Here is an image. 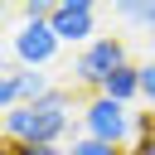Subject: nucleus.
I'll return each mask as SVG.
<instances>
[{
    "instance_id": "3",
    "label": "nucleus",
    "mask_w": 155,
    "mask_h": 155,
    "mask_svg": "<svg viewBox=\"0 0 155 155\" xmlns=\"http://www.w3.org/2000/svg\"><path fill=\"white\" fill-rule=\"evenodd\" d=\"M126 63H131V48H126V39H121V34H97L87 48H78V53H73V63H68V78H73V87L102 92V82H107L116 68H126Z\"/></svg>"
},
{
    "instance_id": "7",
    "label": "nucleus",
    "mask_w": 155,
    "mask_h": 155,
    "mask_svg": "<svg viewBox=\"0 0 155 155\" xmlns=\"http://www.w3.org/2000/svg\"><path fill=\"white\" fill-rule=\"evenodd\" d=\"M102 97H111V102H121V107H136V102H140V63L116 68V73L102 82Z\"/></svg>"
},
{
    "instance_id": "8",
    "label": "nucleus",
    "mask_w": 155,
    "mask_h": 155,
    "mask_svg": "<svg viewBox=\"0 0 155 155\" xmlns=\"http://www.w3.org/2000/svg\"><path fill=\"white\" fill-rule=\"evenodd\" d=\"M116 19L131 34H145L150 39V53H155V0H121L116 5Z\"/></svg>"
},
{
    "instance_id": "6",
    "label": "nucleus",
    "mask_w": 155,
    "mask_h": 155,
    "mask_svg": "<svg viewBox=\"0 0 155 155\" xmlns=\"http://www.w3.org/2000/svg\"><path fill=\"white\" fill-rule=\"evenodd\" d=\"M58 34L48 29V24H29V19H19V29L10 34V58L19 63V68H48L53 58H58Z\"/></svg>"
},
{
    "instance_id": "9",
    "label": "nucleus",
    "mask_w": 155,
    "mask_h": 155,
    "mask_svg": "<svg viewBox=\"0 0 155 155\" xmlns=\"http://www.w3.org/2000/svg\"><path fill=\"white\" fill-rule=\"evenodd\" d=\"M63 155H131V150H116V145H102V140L78 136V140H68V145H63Z\"/></svg>"
},
{
    "instance_id": "1",
    "label": "nucleus",
    "mask_w": 155,
    "mask_h": 155,
    "mask_svg": "<svg viewBox=\"0 0 155 155\" xmlns=\"http://www.w3.org/2000/svg\"><path fill=\"white\" fill-rule=\"evenodd\" d=\"M73 111H82V107L73 102V87L58 82L48 97L24 102V107H15V111L0 116L5 145H68V136H73V140L82 136V131L73 126Z\"/></svg>"
},
{
    "instance_id": "4",
    "label": "nucleus",
    "mask_w": 155,
    "mask_h": 155,
    "mask_svg": "<svg viewBox=\"0 0 155 155\" xmlns=\"http://www.w3.org/2000/svg\"><path fill=\"white\" fill-rule=\"evenodd\" d=\"M58 82L44 73V68H19L10 53H5V63H0V111H15V107H24V102H39V97H48Z\"/></svg>"
},
{
    "instance_id": "11",
    "label": "nucleus",
    "mask_w": 155,
    "mask_h": 155,
    "mask_svg": "<svg viewBox=\"0 0 155 155\" xmlns=\"http://www.w3.org/2000/svg\"><path fill=\"white\" fill-rule=\"evenodd\" d=\"M5 155H63V145H5Z\"/></svg>"
},
{
    "instance_id": "10",
    "label": "nucleus",
    "mask_w": 155,
    "mask_h": 155,
    "mask_svg": "<svg viewBox=\"0 0 155 155\" xmlns=\"http://www.w3.org/2000/svg\"><path fill=\"white\" fill-rule=\"evenodd\" d=\"M140 102H150V107H155V53L140 63Z\"/></svg>"
},
{
    "instance_id": "5",
    "label": "nucleus",
    "mask_w": 155,
    "mask_h": 155,
    "mask_svg": "<svg viewBox=\"0 0 155 155\" xmlns=\"http://www.w3.org/2000/svg\"><path fill=\"white\" fill-rule=\"evenodd\" d=\"M97 19H102V10H97L92 0H58V5H53V19H48V29L58 34V44L87 48V44L97 39Z\"/></svg>"
},
{
    "instance_id": "2",
    "label": "nucleus",
    "mask_w": 155,
    "mask_h": 155,
    "mask_svg": "<svg viewBox=\"0 0 155 155\" xmlns=\"http://www.w3.org/2000/svg\"><path fill=\"white\" fill-rule=\"evenodd\" d=\"M78 131H82L87 140L131 150V145H136V111L121 107V102H111V97H102V92H92V97L82 102V111H78Z\"/></svg>"
}]
</instances>
